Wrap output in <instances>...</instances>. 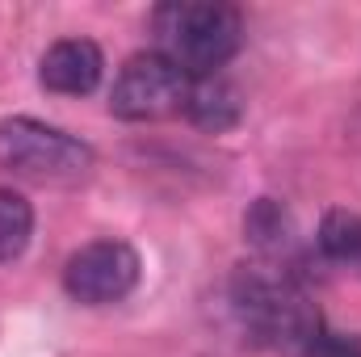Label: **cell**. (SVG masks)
<instances>
[{
  "mask_svg": "<svg viewBox=\"0 0 361 357\" xmlns=\"http://www.w3.org/2000/svg\"><path fill=\"white\" fill-rule=\"evenodd\" d=\"M244 17L231 4L210 0H169L152 8V51L177 63L189 80L219 76L240 55Z\"/></svg>",
  "mask_w": 361,
  "mask_h": 357,
  "instance_id": "1",
  "label": "cell"
},
{
  "mask_svg": "<svg viewBox=\"0 0 361 357\" xmlns=\"http://www.w3.org/2000/svg\"><path fill=\"white\" fill-rule=\"evenodd\" d=\"M231 303L248 337L286 357H302L324 328V315L311 303V294L286 273L240 269L231 282Z\"/></svg>",
  "mask_w": 361,
  "mask_h": 357,
  "instance_id": "2",
  "label": "cell"
},
{
  "mask_svg": "<svg viewBox=\"0 0 361 357\" xmlns=\"http://www.w3.org/2000/svg\"><path fill=\"white\" fill-rule=\"evenodd\" d=\"M97 164L85 139L47 126L38 118H4L0 122V169L38 185H76Z\"/></svg>",
  "mask_w": 361,
  "mask_h": 357,
  "instance_id": "3",
  "label": "cell"
},
{
  "mask_svg": "<svg viewBox=\"0 0 361 357\" xmlns=\"http://www.w3.org/2000/svg\"><path fill=\"white\" fill-rule=\"evenodd\" d=\"M185 101H189V76L164 55L143 51L118 68L109 89V114L122 122H160L185 114Z\"/></svg>",
  "mask_w": 361,
  "mask_h": 357,
  "instance_id": "4",
  "label": "cell"
},
{
  "mask_svg": "<svg viewBox=\"0 0 361 357\" xmlns=\"http://www.w3.org/2000/svg\"><path fill=\"white\" fill-rule=\"evenodd\" d=\"M139 273H143V261L126 240H92L68 257L63 290L72 303L109 307V303H122L139 286Z\"/></svg>",
  "mask_w": 361,
  "mask_h": 357,
  "instance_id": "5",
  "label": "cell"
},
{
  "mask_svg": "<svg viewBox=\"0 0 361 357\" xmlns=\"http://www.w3.org/2000/svg\"><path fill=\"white\" fill-rule=\"evenodd\" d=\"M105 76V55L92 38H59L38 59V80L59 97H89Z\"/></svg>",
  "mask_w": 361,
  "mask_h": 357,
  "instance_id": "6",
  "label": "cell"
},
{
  "mask_svg": "<svg viewBox=\"0 0 361 357\" xmlns=\"http://www.w3.org/2000/svg\"><path fill=\"white\" fill-rule=\"evenodd\" d=\"M240 114H244L240 92L231 89L223 76H197V80H189L185 118H189V122H197L202 131L223 135V131H231V126L240 122Z\"/></svg>",
  "mask_w": 361,
  "mask_h": 357,
  "instance_id": "7",
  "label": "cell"
},
{
  "mask_svg": "<svg viewBox=\"0 0 361 357\" xmlns=\"http://www.w3.org/2000/svg\"><path fill=\"white\" fill-rule=\"evenodd\" d=\"M315 244H319V253L332 265L361 273V214H353V210H328L319 219Z\"/></svg>",
  "mask_w": 361,
  "mask_h": 357,
  "instance_id": "8",
  "label": "cell"
},
{
  "mask_svg": "<svg viewBox=\"0 0 361 357\" xmlns=\"http://www.w3.org/2000/svg\"><path fill=\"white\" fill-rule=\"evenodd\" d=\"M30 236H34V206L21 193L0 189V265L17 261L25 253Z\"/></svg>",
  "mask_w": 361,
  "mask_h": 357,
  "instance_id": "9",
  "label": "cell"
},
{
  "mask_svg": "<svg viewBox=\"0 0 361 357\" xmlns=\"http://www.w3.org/2000/svg\"><path fill=\"white\" fill-rule=\"evenodd\" d=\"M244 231H248V240H252L261 253H281V248L290 244V219H286V210H281L273 198H261V202L252 206V214L244 219Z\"/></svg>",
  "mask_w": 361,
  "mask_h": 357,
  "instance_id": "10",
  "label": "cell"
},
{
  "mask_svg": "<svg viewBox=\"0 0 361 357\" xmlns=\"http://www.w3.org/2000/svg\"><path fill=\"white\" fill-rule=\"evenodd\" d=\"M302 357H361V337L357 332H332V328L324 324L319 337L307 345Z\"/></svg>",
  "mask_w": 361,
  "mask_h": 357,
  "instance_id": "11",
  "label": "cell"
}]
</instances>
